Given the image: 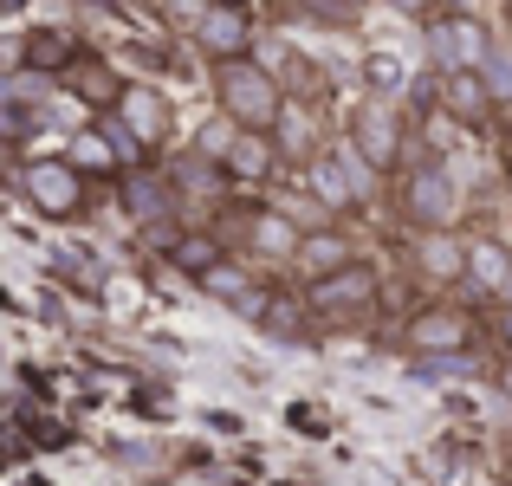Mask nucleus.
I'll return each instance as SVG.
<instances>
[{
	"instance_id": "obj_1",
	"label": "nucleus",
	"mask_w": 512,
	"mask_h": 486,
	"mask_svg": "<svg viewBox=\"0 0 512 486\" xmlns=\"http://www.w3.org/2000/svg\"><path fill=\"white\" fill-rule=\"evenodd\" d=\"M214 98H221V117L234 130H253V137H273L279 117H286V85L266 72L260 59H227L214 65Z\"/></svg>"
},
{
	"instance_id": "obj_2",
	"label": "nucleus",
	"mask_w": 512,
	"mask_h": 486,
	"mask_svg": "<svg viewBox=\"0 0 512 486\" xmlns=\"http://www.w3.org/2000/svg\"><path fill=\"white\" fill-rule=\"evenodd\" d=\"M402 214L415 221V234H454L461 221V188L441 162H422V169L402 175Z\"/></svg>"
},
{
	"instance_id": "obj_3",
	"label": "nucleus",
	"mask_w": 512,
	"mask_h": 486,
	"mask_svg": "<svg viewBox=\"0 0 512 486\" xmlns=\"http://www.w3.org/2000/svg\"><path fill=\"white\" fill-rule=\"evenodd\" d=\"M20 188H26V201H33L46 221H72V214H85V201H91L85 175H78L65 156H39V162H26V169H20Z\"/></svg>"
},
{
	"instance_id": "obj_4",
	"label": "nucleus",
	"mask_w": 512,
	"mask_h": 486,
	"mask_svg": "<svg viewBox=\"0 0 512 486\" xmlns=\"http://www.w3.org/2000/svg\"><path fill=\"white\" fill-rule=\"evenodd\" d=\"M376 299H383V279H376L370 260H350L344 273L305 286V312H318V318H363Z\"/></svg>"
},
{
	"instance_id": "obj_5",
	"label": "nucleus",
	"mask_w": 512,
	"mask_h": 486,
	"mask_svg": "<svg viewBox=\"0 0 512 486\" xmlns=\"http://www.w3.org/2000/svg\"><path fill=\"white\" fill-rule=\"evenodd\" d=\"M487 52H493V33L474 13H435L428 20V59H435V72H480Z\"/></svg>"
},
{
	"instance_id": "obj_6",
	"label": "nucleus",
	"mask_w": 512,
	"mask_h": 486,
	"mask_svg": "<svg viewBox=\"0 0 512 486\" xmlns=\"http://www.w3.org/2000/svg\"><path fill=\"white\" fill-rule=\"evenodd\" d=\"M111 124L130 137V150H137V156H150V150H163V143H169L175 111H169V98L156 85H124V98L111 104Z\"/></svg>"
},
{
	"instance_id": "obj_7",
	"label": "nucleus",
	"mask_w": 512,
	"mask_h": 486,
	"mask_svg": "<svg viewBox=\"0 0 512 486\" xmlns=\"http://www.w3.org/2000/svg\"><path fill=\"white\" fill-rule=\"evenodd\" d=\"M350 156H357L370 175H389L402 162V117L389 111L383 98H370V104L350 111Z\"/></svg>"
},
{
	"instance_id": "obj_8",
	"label": "nucleus",
	"mask_w": 512,
	"mask_h": 486,
	"mask_svg": "<svg viewBox=\"0 0 512 486\" xmlns=\"http://www.w3.org/2000/svg\"><path fill=\"white\" fill-rule=\"evenodd\" d=\"M188 39H195L214 65L253 59V13H247V0H208V7H201V20L188 26Z\"/></svg>"
},
{
	"instance_id": "obj_9",
	"label": "nucleus",
	"mask_w": 512,
	"mask_h": 486,
	"mask_svg": "<svg viewBox=\"0 0 512 486\" xmlns=\"http://www.w3.org/2000/svg\"><path fill=\"white\" fill-rule=\"evenodd\" d=\"M474 318L461 312V305H422L409 324H402V344L415 350V357H467L474 350Z\"/></svg>"
},
{
	"instance_id": "obj_10",
	"label": "nucleus",
	"mask_w": 512,
	"mask_h": 486,
	"mask_svg": "<svg viewBox=\"0 0 512 486\" xmlns=\"http://www.w3.org/2000/svg\"><path fill=\"white\" fill-rule=\"evenodd\" d=\"M305 182H312V195L325 201L331 214L363 208V195H370V169H363L350 150H318L312 162H305Z\"/></svg>"
},
{
	"instance_id": "obj_11",
	"label": "nucleus",
	"mask_w": 512,
	"mask_h": 486,
	"mask_svg": "<svg viewBox=\"0 0 512 486\" xmlns=\"http://www.w3.org/2000/svg\"><path fill=\"white\" fill-rule=\"evenodd\" d=\"M350 260H357V247H350V234H338V227H305V234H299V253H292V266H299L305 286H312V279L344 273Z\"/></svg>"
},
{
	"instance_id": "obj_12",
	"label": "nucleus",
	"mask_w": 512,
	"mask_h": 486,
	"mask_svg": "<svg viewBox=\"0 0 512 486\" xmlns=\"http://www.w3.org/2000/svg\"><path fill=\"white\" fill-rule=\"evenodd\" d=\"M240 234H247V247L260 253V260H292L305 227L292 221V214H279V208H247L240 214Z\"/></svg>"
},
{
	"instance_id": "obj_13",
	"label": "nucleus",
	"mask_w": 512,
	"mask_h": 486,
	"mask_svg": "<svg viewBox=\"0 0 512 486\" xmlns=\"http://www.w3.org/2000/svg\"><path fill=\"white\" fill-rule=\"evenodd\" d=\"M435 98L454 124H487L493 117V98L480 85V72H435Z\"/></svg>"
},
{
	"instance_id": "obj_14",
	"label": "nucleus",
	"mask_w": 512,
	"mask_h": 486,
	"mask_svg": "<svg viewBox=\"0 0 512 486\" xmlns=\"http://www.w3.org/2000/svg\"><path fill=\"white\" fill-rule=\"evenodd\" d=\"M467 286L487 292V299H506L512 305V253L500 247V240H467Z\"/></svg>"
},
{
	"instance_id": "obj_15",
	"label": "nucleus",
	"mask_w": 512,
	"mask_h": 486,
	"mask_svg": "<svg viewBox=\"0 0 512 486\" xmlns=\"http://www.w3.org/2000/svg\"><path fill=\"white\" fill-rule=\"evenodd\" d=\"M273 169H279V143L253 137V130H234V143H227V156H221L227 182H266Z\"/></svg>"
},
{
	"instance_id": "obj_16",
	"label": "nucleus",
	"mask_w": 512,
	"mask_h": 486,
	"mask_svg": "<svg viewBox=\"0 0 512 486\" xmlns=\"http://www.w3.org/2000/svg\"><path fill=\"white\" fill-rule=\"evenodd\" d=\"M415 266H422V279H435V286H454V279L467 273V240H454V234H415Z\"/></svg>"
},
{
	"instance_id": "obj_17",
	"label": "nucleus",
	"mask_w": 512,
	"mask_h": 486,
	"mask_svg": "<svg viewBox=\"0 0 512 486\" xmlns=\"http://www.w3.org/2000/svg\"><path fill=\"white\" fill-rule=\"evenodd\" d=\"M124 201H130V214H137L143 227H169L175 221V188H169V175H130V182H124Z\"/></svg>"
},
{
	"instance_id": "obj_18",
	"label": "nucleus",
	"mask_w": 512,
	"mask_h": 486,
	"mask_svg": "<svg viewBox=\"0 0 512 486\" xmlns=\"http://www.w3.org/2000/svg\"><path fill=\"white\" fill-rule=\"evenodd\" d=\"M78 59H85V52H78V33H65V26H39V33L26 39V65H33V72H72Z\"/></svg>"
},
{
	"instance_id": "obj_19",
	"label": "nucleus",
	"mask_w": 512,
	"mask_h": 486,
	"mask_svg": "<svg viewBox=\"0 0 512 486\" xmlns=\"http://www.w3.org/2000/svg\"><path fill=\"white\" fill-rule=\"evenodd\" d=\"M72 91H78V98H85L98 117H111V104L124 98V78H117L104 59H78V65H72Z\"/></svg>"
},
{
	"instance_id": "obj_20",
	"label": "nucleus",
	"mask_w": 512,
	"mask_h": 486,
	"mask_svg": "<svg viewBox=\"0 0 512 486\" xmlns=\"http://www.w3.org/2000/svg\"><path fill=\"white\" fill-rule=\"evenodd\" d=\"M163 247H169V260L182 266V273H195V279L214 273V266L227 260V247L214 234H169V227H163Z\"/></svg>"
},
{
	"instance_id": "obj_21",
	"label": "nucleus",
	"mask_w": 512,
	"mask_h": 486,
	"mask_svg": "<svg viewBox=\"0 0 512 486\" xmlns=\"http://www.w3.org/2000/svg\"><path fill=\"white\" fill-rule=\"evenodd\" d=\"M480 85H487L493 104H506V111H512V46H506V39H493L487 65H480Z\"/></svg>"
},
{
	"instance_id": "obj_22",
	"label": "nucleus",
	"mask_w": 512,
	"mask_h": 486,
	"mask_svg": "<svg viewBox=\"0 0 512 486\" xmlns=\"http://www.w3.org/2000/svg\"><path fill=\"white\" fill-rule=\"evenodd\" d=\"M260 331L266 337H299L305 331V312H292L286 292H273V299H266V312H260Z\"/></svg>"
},
{
	"instance_id": "obj_23",
	"label": "nucleus",
	"mask_w": 512,
	"mask_h": 486,
	"mask_svg": "<svg viewBox=\"0 0 512 486\" xmlns=\"http://www.w3.org/2000/svg\"><path fill=\"white\" fill-rule=\"evenodd\" d=\"M156 7H163L169 26H182V33H188V26L201 20V7H208V0H156Z\"/></svg>"
},
{
	"instance_id": "obj_24",
	"label": "nucleus",
	"mask_w": 512,
	"mask_h": 486,
	"mask_svg": "<svg viewBox=\"0 0 512 486\" xmlns=\"http://www.w3.org/2000/svg\"><path fill=\"white\" fill-rule=\"evenodd\" d=\"M370 78H376V85L389 91V78H396V59H370Z\"/></svg>"
},
{
	"instance_id": "obj_25",
	"label": "nucleus",
	"mask_w": 512,
	"mask_h": 486,
	"mask_svg": "<svg viewBox=\"0 0 512 486\" xmlns=\"http://www.w3.org/2000/svg\"><path fill=\"white\" fill-rule=\"evenodd\" d=\"M500 389H506V396H512V357L500 363Z\"/></svg>"
},
{
	"instance_id": "obj_26",
	"label": "nucleus",
	"mask_w": 512,
	"mask_h": 486,
	"mask_svg": "<svg viewBox=\"0 0 512 486\" xmlns=\"http://www.w3.org/2000/svg\"><path fill=\"white\" fill-rule=\"evenodd\" d=\"M396 7H409V13H428V7H435V0H396Z\"/></svg>"
},
{
	"instance_id": "obj_27",
	"label": "nucleus",
	"mask_w": 512,
	"mask_h": 486,
	"mask_svg": "<svg viewBox=\"0 0 512 486\" xmlns=\"http://www.w3.org/2000/svg\"><path fill=\"white\" fill-rule=\"evenodd\" d=\"M500 331H506V337H512V305H506V318H500Z\"/></svg>"
},
{
	"instance_id": "obj_28",
	"label": "nucleus",
	"mask_w": 512,
	"mask_h": 486,
	"mask_svg": "<svg viewBox=\"0 0 512 486\" xmlns=\"http://www.w3.org/2000/svg\"><path fill=\"white\" fill-rule=\"evenodd\" d=\"M344 7H350V13H357V7H370V0H344Z\"/></svg>"
},
{
	"instance_id": "obj_29",
	"label": "nucleus",
	"mask_w": 512,
	"mask_h": 486,
	"mask_svg": "<svg viewBox=\"0 0 512 486\" xmlns=\"http://www.w3.org/2000/svg\"><path fill=\"white\" fill-rule=\"evenodd\" d=\"M506 143H512V111H506Z\"/></svg>"
}]
</instances>
